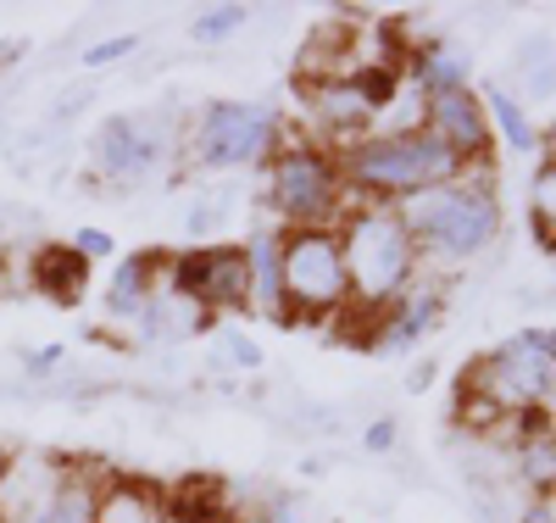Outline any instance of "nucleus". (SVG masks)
<instances>
[{
	"label": "nucleus",
	"instance_id": "nucleus-4",
	"mask_svg": "<svg viewBox=\"0 0 556 523\" xmlns=\"http://www.w3.org/2000/svg\"><path fill=\"white\" fill-rule=\"evenodd\" d=\"M267 201L290 228H340V157H329L312 139H278V151L267 157Z\"/></svg>",
	"mask_w": 556,
	"mask_h": 523
},
{
	"label": "nucleus",
	"instance_id": "nucleus-17",
	"mask_svg": "<svg viewBox=\"0 0 556 523\" xmlns=\"http://www.w3.org/2000/svg\"><path fill=\"white\" fill-rule=\"evenodd\" d=\"M434 317H440V290H406L395 307H384V317H379V351H406V346H417V335H429L434 328Z\"/></svg>",
	"mask_w": 556,
	"mask_h": 523
},
{
	"label": "nucleus",
	"instance_id": "nucleus-35",
	"mask_svg": "<svg viewBox=\"0 0 556 523\" xmlns=\"http://www.w3.org/2000/svg\"><path fill=\"white\" fill-rule=\"evenodd\" d=\"M540 146H545V162H556V123L540 134Z\"/></svg>",
	"mask_w": 556,
	"mask_h": 523
},
{
	"label": "nucleus",
	"instance_id": "nucleus-12",
	"mask_svg": "<svg viewBox=\"0 0 556 523\" xmlns=\"http://www.w3.org/2000/svg\"><path fill=\"white\" fill-rule=\"evenodd\" d=\"M251 301V262L245 246H206L201 251V278H195V307L212 312H245Z\"/></svg>",
	"mask_w": 556,
	"mask_h": 523
},
{
	"label": "nucleus",
	"instance_id": "nucleus-24",
	"mask_svg": "<svg viewBox=\"0 0 556 523\" xmlns=\"http://www.w3.org/2000/svg\"><path fill=\"white\" fill-rule=\"evenodd\" d=\"M456 418L468 423V429H495V423H506V412H501L495 401H484V396H468V390H462V401H456Z\"/></svg>",
	"mask_w": 556,
	"mask_h": 523
},
{
	"label": "nucleus",
	"instance_id": "nucleus-13",
	"mask_svg": "<svg viewBox=\"0 0 556 523\" xmlns=\"http://www.w3.org/2000/svg\"><path fill=\"white\" fill-rule=\"evenodd\" d=\"M278 257H285V234H251L245 246V262H251V301L245 312L256 317H273V323H290V307H285V267H278Z\"/></svg>",
	"mask_w": 556,
	"mask_h": 523
},
{
	"label": "nucleus",
	"instance_id": "nucleus-3",
	"mask_svg": "<svg viewBox=\"0 0 556 523\" xmlns=\"http://www.w3.org/2000/svg\"><path fill=\"white\" fill-rule=\"evenodd\" d=\"M340 251H345V278H351V307H367V312L395 307L412 290L417 262H424L412 228L384 201L340 217Z\"/></svg>",
	"mask_w": 556,
	"mask_h": 523
},
{
	"label": "nucleus",
	"instance_id": "nucleus-15",
	"mask_svg": "<svg viewBox=\"0 0 556 523\" xmlns=\"http://www.w3.org/2000/svg\"><path fill=\"white\" fill-rule=\"evenodd\" d=\"M162 251H128L117 267H112V284H106V312L112 317H139L151 307V296L162 290Z\"/></svg>",
	"mask_w": 556,
	"mask_h": 523
},
{
	"label": "nucleus",
	"instance_id": "nucleus-29",
	"mask_svg": "<svg viewBox=\"0 0 556 523\" xmlns=\"http://www.w3.org/2000/svg\"><path fill=\"white\" fill-rule=\"evenodd\" d=\"M529 95H534V101H551V95H556V51L529 73Z\"/></svg>",
	"mask_w": 556,
	"mask_h": 523
},
{
	"label": "nucleus",
	"instance_id": "nucleus-34",
	"mask_svg": "<svg viewBox=\"0 0 556 523\" xmlns=\"http://www.w3.org/2000/svg\"><path fill=\"white\" fill-rule=\"evenodd\" d=\"M217 223V207H190V234H206Z\"/></svg>",
	"mask_w": 556,
	"mask_h": 523
},
{
	"label": "nucleus",
	"instance_id": "nucleus-18",
	"mask_svg": "<svg viewBox=\"0 0 556 523\" xmlns=\"http://www.w3.org/2000/svg\"><path fill=\"white\" fill-rule=\"evenodd\" d=\"M406 73L417 78V95H424V101L451 95V89H468V57H456L451 45H440V39L406 51Z\"/></svg>",
	"mask_w": 556,
	"mask_h": 523
},
{
	"label": "nucleus",
	"instance_id": "nucleus-14",
	"mask_svg": "<svg viewBox=\"0 0 556 523\" xmlns=\"http://www.w3.org/2000/svg\"><path fill=\"white\" fill-rule=\"evenodd\" d=\"M96 523H167V490L106 473L96 485Z\"/></svg>",
	"mask_w": 556,
	"mask_h": 523
},
{
	"label": "nucleus",
	"instance_id": "nucleus-11",
	"mask_svg": "<svg viewBox=\"0 0 556 523\" xmlns=\"http://www.w3.org/2000/svg\"><path fill=\"white\" fill-rule=\"evenodd\" d=\"M156 157H162V139L139 123V117H112V123L101 128V139H96V167H101V178H112V184L146 178V173L156 167Z\"/></svg>",
	"mask_w": 556,
	"mask_h": 523
},
{
	"label": "nucleus",
	"instance_id": "nucleus-7",
	"mask_svg": "<svg viewBox=\"0 0 556 523\" xmlns=\"http://www.w3.org/2000/svg\"><path fill=\"white\" fill-rule=\"evenodd\" d=\"M278 151V117L256 101H217L195 123V162L206 167H245Z\"/></svg>",
	"mask_w": 556,
	"mask_h": 523
},
{
	"label": "nucleus",
	"instance_id": "nucleus-37",
	"mask_svg": "<svg viewBox=\"0 0 556 523\" xmlns=\"http://www.w3.org/2000/svg\"><path fill=\"white\" fill-rule=\"evenodd\" d=\"M0 273H7V257H0Z\"/></svg>",
	"mask_w": 556,
	"mask_h": 523
},
{
	"label": "nucleus",
	"instance_id": "nucleus-27",
	"mask_svg": "<svg viewBox=\"0 0 556 523\" xmlns=\"http://www.w3.org/2000/svg\"><path fill=\"white\" fill-rule=\"evenodd\" d=\"M223 351H228V362H240V368H262V346L251 335H223Z\"/></svg>",
	"mask_w": 556,
	"mask_h": 523
},
{
	"label": "nucleus",
	"instance_id": "nucleus-36",
	"mask_svg": "<svg viewBox=\"0 0 556 523\" xmlns=\"http://www.w3.org/2000/svg\"><path fill=\"white\" fill-rule=\"evenodd\" d=\"M7 462H12V451H7V446H0V473H7Z\"/></svg>",
	"mask_w": 556,
	"mask_h": 523
},
{
	"label": "nucleus",
	"instance_id": "nucleus-25",
	"mask_svg": "<svg viewBox=\"0 0 556 523\" xmlns=\"http://www.w3.org/2000/svg\"><path fill=\"white\" fill-rule=\"evenodd\" d=\"M67 246H73V251H78L84 262H101V257H112V251H117V240H112L106 228H78Z\"/></svg>",
	"mask_w": 556,
	"mask_h": 523
},
{
	"label": "nucleus",
	"instance_id": "nucleus-10",
	"mask_svg": "<svg viewBox=\"0 0 556 523\" xmlns=\"http://www.w3.org/2000/svg\"><path fill=\"white\" fill-rule=\"evenodd\" d=\"M424 128L451 146L462 162H490V117H484V95L473 89H451V95H434L424 107Z\"/></svg>",
	"mask_w": 556,
	"mask_h": 523
},
{
	"label": "nucleus",
	"instance_id": "nucleus-32",
	"mask_svg": "<svg viewBox=\"0 0 556 523\" xmlns=\"http://www.w3.org/2000/svg\"><path fill=\"white\" fill-rule=\"evenodd\" d=\"M56 362H62V346H45V351H28V357H23L28 373H51Z\"/></svg>",
	"mask_w": 556,
	"mask_h": 523
},
{
	"label": "nucleus",
	"instance_id": "nucleus-1",
	"mask_svg": "<svg viewBox=\"0 0 556 523\" xmlns=\"http://www.w3.org/2000/svg\"><path fill=\"white\" fill-rule=\"evenodd\" d=\"M395 212L412 228L417 257H440V262H468L484 246H495V234H501V201H495L490 162H468V173L456 184L395 201Z\"/></svg>",
	"mask_w": 556,
	"mask_h": 523
},
{
	"label": "nucleus",
	"instance_id": "nucleus-8",
	"mask_svg": "<svg viewBox=\"0 0 556 523\" xmlns=\"http://www.w3.org/2000/svg\"><path fill=\"white\" fill-rule=\"evenodd\" d=\"M306 107H312V123L323 134H334V139H367L379 123V95L367 89L356 73L351 78H323V84H306Z\"/></svg>",
	"mask_w": 556,
	"mask_h": 523
},
{
	"label": "nucleus",
	"instance_id": "nucleus-20",
	"mask_svg": "<svg viewBox=\"0 0 556 523\" xmlns=\"http://www.w3.org/2000/svg\"><path fill=\"white\" fill-rule=\"evenodd\" d=\"M518 485L540 501V496H556V429H540V435H523L518 451Z\"/></svg>",
	"mask_w": 556,
	"mask_h": 523
},
{
	"label": "nucleus",
	"instance_id": "nucleus-16",
	"mask_svg": "<svg viewBox=\"0 0 556 523\" xmlns=\"http://www.w3.org/2000/svg\"><path fill=\"white\" fill-rule=\"evenodd\" d=\"M28 284L45 290L56 307H78L84 290H89V262L73 246H39L34 262H28Z\"/></svg>",
	"mask_w": 556,
	"mask_h": 523
},
{
	"label": "nucleus",
	"instance_id": "nucleus-23",
	"mask_svg": "<svg viewBox=\"0 0 556 523\" xmlns=\"http://www.w3.org/2000/svg\"><path fill=\"white\" fill-rule=\"evenodd\" d=\"M240 28H245V7H206V12H195V23H190L195 45H223V39H235Z\"/></svg>",
	"mask_w": 556,
	"mask_h": 523
},
{
	"label": "nucleus",
	"instance_id": "nucleus-26",
	"mask_svg": "<svg viewBox=\"0 0 556 523\" xmlns=\"http://www.w3.org/2000/svg\"><path fill=\"white\" fill-rule=\"evenodd\" d=\"M134 34H117V39H101V45H89L84 51V67H106V62H123V57H134Z\"/></svg>",
	"mask_w": 556,
	"mask_h": 523
},
{
	"label": "nucleus",
	"instance_id": "nucleus-22",
	"mask_svg": "<svg viewBox=\"0 0 556 523\" xmlns=\"http://www.w3.org/2000/svg\"><path fill=\"white\" fill-rule=\"evenodd\" d=\"M529 212H534V234H540V246H545V251H556V162H545V167L534 173Z\"/></svg>",
	"mask_w": 556,
	"mask_h": 523
},
{
	"label": "nucleus",
	"instance_id": "nucleus-33",
	"mask_svg": "<svg viewBox=\"0 0 556 523\" xmlns=\"http://www.w3.org/2000/svg\"><path fill=\"white\" fill-rule=\"evenodd\" d=\"M523 523H556V496H540V501L523 512Z\"/></svg>",
	"mask_w": 556,
	"mask_h": 523
},
{
	"label": "nucleus",
	"instance_id": "nucleus-38",
	"mask_svg": "<svg viewBox=\"0 0 556 523\" xmlns=\"http://www.w3.org/2000/svg\"><path fill=\"white\" fill-rule=\"evenodd\" d=\"M551 396H556V390H551Z\"/></svg>",
	"mask_w": 556,
	"mask_h": 523
},
{
	"label": "nucleus",
	"instance_id": "nucleus-2",
	"mask_svg": "<svg viewBox=\"0 0 556 523\" xmlns=\"http://www.w3.org/2000/svg\"><path fill=\"white\" fill-rule=\"evenodd\" d=\"M340 173H345L351 189H362L367 201L395 207V201L424 196V189L456 184L462 173H468V162H462L451 146H440L429 128H384V134H367V139H356V146H345Z\"/></svg>",
	"mask_w": 556,
	"mask_h": 523
},
{
	"label": "nucleus",
	"instance_id": "nucleus-19",
	"mask_svg": "<svg viewBox=\"0 0 556 523\" xmlns=\"http://www.w3.org/2000/svg\"><path fill=\"white\" fill-rule=\"evenodd\" d=\"M106 473H96V462H67V485L56 490V501L28 523H96V485Z\"/></svg>",
	"mask_w": 556,
	"mask_h": 523
},
{
	"label": "nucleus",
	"instance_id": "nucleus-28",
	"mask_svg": "<svg viewBox=\"0 0 556 523\" xmlns=\"http://www.w3.org/2000/svg\"><path fill=\"white\" fill-rule=\"evenodd\" d=\"M551 51H556V39H545V34L523 39V45H518V73H534V67H540Z\"/></svg>",
	"mask_w": 556,
	"mask_h": 523
},
{
	"label": "nucleus",
	"instance_id": "nucleus-5",
	"mask_svg": "<svg viewBox=\"0 0 556 523\" xmlns=\"http://www.w3.org/2000/svg\"><path fill=\"white\" fill-rule=\"evenodd\" d=\"M462 390L495 401L501 412L545 407L556 390V328H523L506 346L484 351L473 368H462Z\"/></svg>",
	"mask_w": 556,
	"mask_h": 523
},
{
	"label": "nucleus",
	"instance_id": "nucleus-21",
	"mask_svg": "<svg viewBox=\"0 0 556 523\" xmlns=\"http://www.w3.org/2000/svg\"><path fill=\"white\" fill-rule=\"evenodd\" d=\"M484 117L501 128V139L513 146L518 157H529V151H540V128L529 123V112H523V101H513L506 89H490L484 95Z\"/></svg>",
	"mask_w": 556,
	"mask_h": 523
},
{
	"label": "nucleus",
	"instance_id": "nucleus-31",
	"mask_svg": "<svg viewBox=\"0 0 556 523\" xmlns=\"http://www.w3.org/2000/svg\"><path fill=\"white\" fill-rule=\"evenodd\" d=\"M267 523H312V507L301 496H285V501H273V518Z\"/></svg>",
	"mask_w": 556,
	"mask_h": 523
},
{
	"label": "nucleus",
	"instance_id": "nucleus-6",
	"mask_svg": "<svg viewBox=\"0 0 556 523\" xmlns=\"http://www.w3.org/2000/svg\"><path fill=\"white\" fill-rule=\"evenodd\" d=\"M285 307L290 323H317L340 317L351 307V278H345V251L340 228H285Z\"/></svg>",
	"mask_w": 556,
	"mask_h": 523
},
{
	"label": "nucleus",
	"instance_id": "nucleus-30",
	"mask_svg": "<svg viewBox=\"0 0 556 523\" xmlns=\"http://www.w3.org/2000/svg\"><path fill=\"white\" fill-rule=\"evenodd\" d=\"M395 435H401L395 418H374V423H367V435H362V446H367V451H390Z\"/></svg>",
	"mask_w": 556,
	"mask_h": 523
},
{
	"label": "nucleus",
	"instance_id": "nucleus-9",
	"mask_svg": "<svg viewBox=\"0 0 556 523\" xmlns=\"http://www.w3.org/2000/svg\"><path fill=\"white\" fill-rule=\"evenodd\" d=\"M67 485V462L62 457H45V451H23L7 462L0 473V523H28L45 507L56 501V490Z\"/></svg>",
	"mask_w": 556,
	"mask_h": 523
}]
</instances>
